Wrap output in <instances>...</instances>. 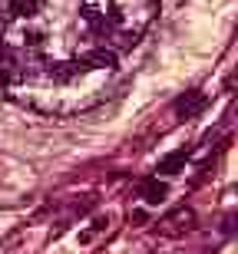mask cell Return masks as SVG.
Masks as SVG:
<instances>
[{
	"mask_svg": "<svg viewBox=\"0 0 238 254\" xmlns=\"http://www.w3.org/2000/svg\"><path fill=\"white\" fill-rule=\"evenodd\" d=\"M113 73V50H89L67 63H27L7 86L17 99H23L40 113L67 116L99 103Z\"/></svg>",
	"mask_w": 238,
	"mask_h": 254,
	"instance_id": "obj_1",
	"label": "cell"
},
{
	"mask_svg": "<svg viewBox=\"0 0 238 254\" xmlns=\"http://www.w3.org/2000/svg\"><path fill=\"white\" fill-rule=\"evenodd\" d=\"M156 17V0H83V20L113 50L133 47Z\"/></svg>",
	"mask_w": 238,
	"mask_h": 254,
	"instance_id": "obj_2",
	"label": "cell"
},
{
	"mask_svg": "<svg viewBox=\"0 0 238 254\" xmlns=\"http://www.w3.org/2000/svg\"><path fill=\"white\" fill-rule=\"evenodd\" d=\"M192 228H195V211L185 208V205L175 208L172 215H165L159 221V231H162V235H169V238H182L185 231H192Z\"/></svg>",
	"mask_w": 238,
	"mask_h": 254,
	"instance_id": "obj_3",
	"label": "cell"
},
{
	"mask_svg": "<svg viewBox=\"0 0 238 254\" xmlns=\"http://www.w3.org/2000/svg\"><path fill=\"white\" fill-rule=\"evenodd\" d=\"M205 106H209V99H205L199 89H192V93H185V96L175 99V116H179V119H195Z\"/></svg>",
	"mask_w": 238,
	"mask_h": 254,
	"instance_id": "obj_4",
	"label": "cell"
},
{
	"mask_svg": "<svg viewBox=\"0 0 238 254\" xmlns=\"http://www.w3.org/2000/svg\"><path fill=\"white\" fill-rule=\"evenodd\" d=\"M165 195H169V185L159 182V175H153V179H146L143 185H139V198H143L146 205H162Z\"/></svg>",
	"mask_w": 238,
	"mask_h": 254,
	"instance_id": "obj_5",
	"label": "cell"
},
{
	"mask_svg": "<svg viewBox=\"0 0 238 254\" xmlns=\"http://www.w3.org/2000/svg\"><path fill=\"white\" fill-rule=\"evenodd\" d=\"M185 159H189V152L185 149H179V152H172V155H165V159L159 162V175H179V169L185 165Z\"/></svg>",
	"mask_w": 238,
	"mask_h": 254,
	"instance_id": "obj_6",
	"label": "cell"
},
{
	"mask_svg": "<svg viewBox=\"0 0 238 254\" xmlns=\"http://www.w3.org/2000/svg\"><path fill=\"white\" fill-rule=\"evenodd\" d=\"M0 3H3V7H10V3H13V0H0Z\"/></svg>",
	"mask_w": 238,
	"mask_h": 254,
	"instance_id": "obj_7",
	"label": "cell"
}]
</instances>
